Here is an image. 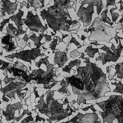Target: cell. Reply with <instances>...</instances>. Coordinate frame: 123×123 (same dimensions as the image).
Returning <instances> with one entry per match:
<instances>
[{
    "label": "cell",
    "instance_id": "16",
    "mask_svg": "<svg viewBox=\"0 0 123 123\" xmlns=\"http://www.w3.org/2000/svg\"><path fill=\"white\" fill-rule=\"evenodd\" d=\"M98 51V49H86V50H85V52H86L87 54V55H88L89 57H93L94 54L95 53L97 52Z\"/></svg>",
    "mask_w": 123,
    "mask_h": 123
},
{
    "label": "cell",
    "instance_id": "11",
    "mask_svg": "<svg viewBox=\"0 0 123 123\" xmlns=\"http://www.w3.org/2000/svg\"><path fill=\"white\" fill-rule=\"evenodd\" d=\"M25 84L23 83H20V82H15V83H11L8 86H7L3 88V92L5 93H6L7 91H9L11 90H12L16 88L19 87V86H21L23 87L24 86H25Z\"/></svg>",
    "mask_w": 123,
    "mask_h": 123
},
{
    "label": "cell",
    "instance_id": "3",
    "mask_svg": "<svg viewBox=\"0 0 123 123\" xmlns=\"http://www.w3.org/2000/svg\"><path fill=\"white\" fill-rule=\"evenodd\" d=\"M103 111H99L102 118L103 123H113L114 120L117 123H123V95H111L106 100L97 102Z\"/></svg>",
    "mask_w": 123,
    "mask_h": 123
},
{
    "label": "cell",
    "instance_id": "28",
    "mask_svg": "<svg viewBox=\"0 0 123 123\" xmlns=\"http://www.w3.org/2000/svg\"></svg>",
    "mask_w": 123,
    "mask_h": 123
},
{
    "label": "cell",
    "instance_id": "20",
    "mask_svg": "<svg viewBox=\"0 0 123 123\" xmlns=\"http://www.w3.org/2000/svg\"><path fill=\"white\" fill-rule=\"evenodd\" d=\"M35 0H27V2L29 3V4H30V5H31L32 3L33 2V1H34ZM40 1V2L42 3V7H43L44 6V0H39Z\"/></svg>",
    "mask_w": 123,
    "mask_h": 123
},
{
    "label": "cell",
    "instance_id": "4",
    "mask_svg": "<svg viewBox=\"0 0 123 123\" xmlns=\"http://www.w3.org/2000/svg\"><path fill=\"white\" fill-rule=\"evenodd\" d=\"M23 20L24 24L27 26L31 31L38 33L40 31L43 33L47 28V25L44 26L41 24L37 14L34 15L32 11H28L26 18Z\"/></svg>",
    "mask_w": 123,
    "mask_h": 123
},
{
    "label": "cell",
    "instance_id": "5",
    "mask_svg": "<svg viewBox=\"0 0 123 123\" xmlns=\"http://www.w3.org/2000/svg\"><path fill=\"white\" fill-rule=\"evenodd\" d=\"M41 50L39 48H36L32 49L31 50H22L19 52H16L10 54L5 56L8 58H16L21 59L25 62H29L31 63L32 60H35L37 57L41 55H44L42 54L40 52Z\"/></svg>",
    "mask_w": 123,
    "mask_h": 123
},
{
    "label": "cell",
    "instance_id": "1",
    "mask_svg": "<svg viewBox=\"0 0 123 123\" xmlns=\"http://www.w3.org/2000/svg\"><path fill=\"white\" fill-rule=\"evenodd\" d=\"M85 59V66L77 67V74L64 78L71 85L73 93L77 95L78 105L81 103L89 104L87 100L107 97L105 94L111 92L106 74L95 63L90 62L88 58Z\"/></svg>",
    "mask_w": 123,
    "mask_h": 123
},
{
    "label": "cell",
    "instance_id": "9",
    "mask_svg": "<svg viewBox=\"0 0 123 123\" xmlns=\"http://www.w3.org/2000/svg\"><path fill=\"white\" fill-rule=\"evenodd\" d=\"M68 60L66 53L64 52H57L55 56L54 62L58 65V68L62 67Z\"/></svg>",
    "mask_w": 123,
    "mask_h": 123
},
{
    "label": "cell",
    "instance_id": "18",
    "mask_svg": "<svg viewBox=\"0 0 123 123\" xmlns=\"http://www.w3.org/2000/svg\"><path fill=\"white\" fill-rule=\"evenodd\" d=\"M58 81H55L52 84H50V85H48L47 86H44V88L45 89H51L53 86H54L55 85H56L57 83H58Z\"/></svg>",
    "mask_w": 123,
    "mask_h": 123
},
{
    "label": "cell",
    "instance_id": "21",
    "mask_svg": "<svg viewBox=\"0 0 123 123\" xmlns=\"http://www.w3.org/2000/svg\"><path fill=\"white\" fill-rule=\"evenodd\" d=\"M41 120H43V121H45V120L43 118H41V117H40L38 115H37V117H36V122H37L38 121H41Z\"/></svg>",
    "mask_w": 123,
    "mask_h": 123
},
{
    "label": "cell",
    "instance_id": "8",
    "mask_svg": "<svg viewBox=\"0 0 123 123\" xmlns=\"http://www.w3.org/2000/svg\"><path fill=\"white\" fill-rule=\"evenodd\" d=\"M23 14H24V12L22 11L21 9H19V12L16 14L12 15L9 17L12 21L14 22L18 29L21 31L24 30L23 29V27H22L24 23H23V19H22V17L23 16Z\"/></svg>",
    "mask_w": 123,
    "mask_h": 123
},
{
    "label": "cell",
    "instance_id": "15",
    "mask_svg": "<svg viewBox=\"0 0 123 123\" xmlns=\"http://www.w3.org/2000/svg\"><path fill=\"white\" fill-rule=\"evenodd\" d=\"M111 84L112 85H115L116 86L115 88L113 90V92L115 93H121L122 95L123 94V84L122 83L121 81H119L118 83L116 82L114 83H112L111 82Z\"/></svg>",
    "mask_w": 123,
    "mask_h": 123
},
{
    "label": "cell",
    "instance_id": "12",
    "mask_svg": "<svg viewBox=\"0 0 123 123\" xmlns=\"http://www.w3.org/2000/svg\"><path fill=\"white\" fill-rule=\"evenodd\" d=\"M116 72L113 77L116 75V77L120 79H123V62L119 63L115 65Z\"/></svg>",
    "mask_w": 123,
    "mask_h": 123
},
{
    "label": "cell",
    "instance_id": "24",
    "mask_svg": "<svg viewBox=\"0 0 123 123\" xmlns=\"http://www.w3.org/2000/svg\"><path fill=\"white\" fill-rule=\"evenodd\" d=\"M63 103L65 104H67L68 103H69V100L67 98H65L64 101H63Z\"/></svg>",
    "mask_w": 123,
    "mask_h": 123
},
{
    "label": "cell",
    "instance_id": "26",
    "mask_svg": "<svg viewBox=\"0 0 123 123\" xmlns=\"http://www.w3.org/2000/svg\"><path fill=\"white\" fill-rule=\"evenodd\" d=\"M76 102V101H75V100H73L72 101H71V103H72L71 106H73V105Z\"/></svg>",
    "mask_w": 123,
    "mask_h": 123
},
{
    "label": "cell",
    "instance_id": "6",
    "mask_svg": "<svg viewBox=\"0 0 123 123\" xmlns=\"http://www.w3.org/2000/svg\"><path fill=\"white\" fill-rule=\"evenodd\" d=\"M80 119L82 123H102L96 112L84 114Z\"/></svg>",
    "mask_w": 123,
    "mask_h": 123
},
{
    "label": "cell",
    "instance_id": "19",
    "mask_svg": "<svg viewBox=\"0 0 123 123\" xmlns=\"http://www.w3.org/2000/svg\"><path fill=\"white\" fill-rule=\"evenodd\" d=\"M32 120H33V119L32 118V116H29L27 117L26 118H25L24 121H23L22 123H27L28 122L31 121Z\"/></svg>",
    "mask_w": 123,
    "mask_h": 123
},
{
    "label": "cell",
    "instance_id": "10",
    "mask_svg": "<svg viewBox=\"0 0 123 123\" xmlns=\"http://www.w3.org/2000/svg\"><path fill=\"white\" fill-rule=\"evenodd\" d=\"M7 34L9 35L11 37H15L19 35H21L22 34L25 33V31L24 30L21 31L18 28H16L14 27L12 24L9 23L7 27Z\"/></svg>",
    "mask_w": 123,
    "mask_h": 123
},
{
    "label": "cell",
    "instance_id": "14",
    "mask_svg": "<svg viewBox=\"0 0 123 123\" xmlns=\"http://www.w3.org/2000/svg\"><path fill=\"white\" fill-rule=\"evenodd\" d=\"M69 84L68 83H67L64 79H63L61 83H60V85L62 86V87L59 88L58 90V92H60V93L62 94H66L67 95V87H68V85Z\"/></svg>",
    "mask_w": 123,
    "mask_h": 123
},
{
    "label": "cell",
    "instance_id": "17",
    "mask_svg": "<svg viewBox=\"0 0 123 123\" xmlns=\"http://www.w3.org/2000/svg\"><path fill=\"white\" fill-rule=\"evenodd\" d=\"M10 20V18H9L8 19H4L3 20V21L0 23V31L2 32V29L4 27V26L7 24V23H9V21Z\"/></svg>",
    "mask_w": 123,
    "mask_h": 123
},
{
    "label": "cell",
    "instance_id": "7",
    "mask_svg": "<svg viewBox=\"0 0 123 123\" xmlns=\"http://www.w3.org/2000/svg\"><path fill=\"white\" fill-rule=\"evenodd\" d=\"M2 7L1 8L2 12H7L8 14L11 15L14 12L17 7V4L16 2L12 3L8 0H1Z\"/></svg>",
    "mask_w": 123,
    "mask_h": 123
},
{
    "label": "cell",
    "instance_id": "22",
    "mask_svg": "<svg viewBox=\"0 0 123 123\" xmlns=\"http://www.w3.org/2000/svg\"><path fill=\"white\" fill-rule=\"evenodd\" d=\"M23 40H24L25 42H27L28 41V39H29V38L28 37L27 35L26 34H25V35L24 37H23Z\"/></svg>",
    "mask_w": 123,
    "mask_h": 123
},
{
    "label": "cell",
    "instance_id": "13",
    "mask_svg": "<svg viewBox=\"0 0 123 123\" xmlns=\"http://www.w3.org/2000/svg\"><path fill=\"white\" fill-rule=\"evenodd\" d=\"M43 37L44 35L43 34H40L38 37H37L35 34H33L29 37V38L34 42L35 45L37 47L36 48H39V47L43 44V43H40V41Z\"/></svg>",
    "mask_w": 123,
    "mask_h": 123
},
{
    "label": "cell",
    "instance_id": "23",
    "mask_svg": "<svg viewBox=\"0 0 123 123\" xmlns=\"http://www.w3.org/2000/svg\"><path fill=\"white\" fill-rule=\"evenodd\" d=\"M90 107H91V104H90V105L89 106H87V107H85V108H81V109L82 111H86L88 109H90Z\"/></svg>",
    "mask_w": 123,
    "mask_h": 123
},
{
    "label": "cell",
    "instance_id": "27",
    "mask_svg": "<svg viewBox=\"0 0 123 123\" xmlns=\"http://www.w3.org/2000/svg\"><path fill=\"white\" fill-rule=\"evenodd\" d=\"M3 61H1V60H0V65H2V63H3Z\"/></svg>",
    "mask_w": 123,
    "mask_h": 123
},
{
    "label": "cell",
    "instance_id": "2",
    "mask_svg": "<svg viewBox=\"0 0 123 123\" xmlns=\"http://www.w3.org/2000/svg\"><path fill=\"white\" fill-rule=\"evenodd\" d=\"M55 90H49L46 92V103L44 101V95H42L40 99L38 101V104L36 107L38 109L39 111L41 113L45 114L49 119L47 121L49 123L52 121L59 122L64 119L68 116L71 115L73 112H75L73 110L69 105L67 104L66 108H63L64 104L60 103L58 100L54 99L53 95Z\"/></svg>",
    "mask_w": 123,
    "mask_h": 123
},
{
    "label": "cell",
    "instance_id": "25",
    "mask_svg": "<svg viewBox=\"0 0 123 123\" xmlns=\"http://www.w3.org/2000/svg\"><path fill=\"white\" fill-rule=\"evenodd\" d=\"M45 38L47 41H49L51 39H50V36H48L46 35L45 36Z\"/></svg>",
    "mask_w": 123,
    "mask_h": 123
}]
</instances>
